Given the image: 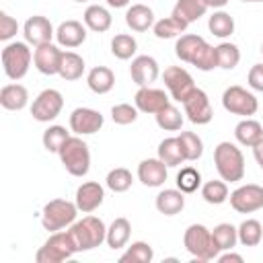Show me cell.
Masks as SVG:
<instances>
[{"instance_id": "9", "label": "cell", "mask_w": 263, "mask_h": 263, "mask_svg": "<svg viewBox=\"0 0 263 263\" xmlns=\"http://www.w3.org/2000/svg\"><path fill=\"white\" fill-rule=\"evenodd\" d=\"M64 109V97L60 90L55 88H45L41 90L35 99H33V105H31V115L35 121H41V123H49L53 121Z\"/></svg>"}, {"instance_id": "54", "label": "cell", "mask_w": 263, "mask_h": 263, "mask_svg": "<svg viewBox=\"0 0 263 263\" xmlns=\"http://www.w3.org/2000/svg\"><path fill=\"white\" fill-rule=\"evenodd\" d=\"M74 2H86V0H74Z\"/></svg>"}, {"instance_id": "37", "label": "cell", "mask_w": 263, "mask_h": 263, "mask_svg": "<svg viewBox=\"0 0 263 263\" xmlns=\"http://www.w3.org/2000/svg\"><path fill=\"white\" fill-rule=\"evenodd\" d=\"M138 51V41L129 33H117L111 39V53L117 60H132Z\"/></svg>"}, {"instance_id": "33", "label": "cell", "mask_w": 263, "mask_h": 263, "mask_svg": "<svg viewBox=\"0 0 263 263\" xmlns=\"http://www.w3.org/2000/svg\"><path fill=\"white\" fill-rule=\"evenodd\" d=\"M158 158H160L168 168H171V166H179L181 162H185V156H183L179 138H164V140L158 144Z\"/></svg>"}, {"instance_id": "8", "label": "cell", "mask_w": 263, "mask_h": 263, "mask_svg": "<svg viewBox=\"0 0 263 263\" xmlns=\"http://www.w3.org/2000/svg\"><path fill=\"white\" fill-rule=\"evenodd\" d=\"M222 107L232 115L251 117V115L257 113L259 101L251 90H247L238 84H232L222 92Z\"/></svg>"}, {"instance_id": "4", "label": "cell", "mask_w": 263, "mask_h": 263, "mask_svg": "<svg viewBox=\"0 0 263 263\" xmlns=\"http://www.w3.org/2000/svg\"><path fill=\"white\" fill-rule=\"evenodd\" d=\"M0 60H2L4 74L10 80H21V78L27 76V72L31 68L33 51H31L27 41H12V43L4 45V49L0 53Z\"/></svg>"}, {"instance_id": "46", "label": "cell", "mask_w": 263, "mask_h": 263, "mask_svg": "<svg viewBox=\"0 0 263 263\" xmlns=\"http://www.w3.org/2000/svg\"><path fill=\"white\" fill-rule=\"evenodd\" d=\"M111 119L117 125H129L138 119V107L129 105V103H119L111 107Z\"/></svg>"}, {"instance_id": "22", "label": "cell", "mask_w": 263, "mask_h": 263, "mask_svg": "<svg viewBox=\"0 0 263 263\" xmlns=\"http://www.w3.org/2000/svg\"><path fill=\"white\" fill-rule=\"evenodd\" d=\"M29 103V90L18 84V82H12V84H4L2 90H0V105L6 109V111H21L25 109Z\"/></svg>"}, {"instance_id": "20", "label": "cell", "mask_w": 263, "mask_h": 263, "mask_svg": "<svg viewBox=\"0 0 263 263\" xmlns=\"http://www.w3.org/2000/svg\"><path fill=\"white\" fill-rule=\"evenodd\" d=\"M168 177V166L156 156V158H144L138 164V179L146 187H160L164 185Z\"/></svg>"}, {"instance_id": "17", "label": "cell", "mask_w": 263, "mask_h": 263, "mask_svg": "<svg viewBox=\"0 0 263 263\" xmlns=\"http://www.w3.org/2000/svg\"><path fill=\"white\" fill-rule=\"evenodd\" d=\"M158 62L152 55H136L129 66V76L138 86H150L158 78Z\"/></svg>"}, {"instance_id": "44", "label": "cell", "mask_w": 263, "mask_h": 263, "mask_svg": "<svg viewBox=\"0 0 263 263\" xmlns=\"http://www.w3.org/2000/svg\"><path fill=\"white\" fill-rule=\"evenodd\" d=\"M201 185V175L195 166H183L177 173V189H181L183 193H195Z\"/></svg>"}, {"instance_id": "15", "label": "cell", "mask_w": 263, "mask_h": 263, "mask_svg": "<svg viewBox=\"0 0 263 263\" xmlns=\"http://www.w3.org/2000/svg\"><path fill=\"white\" fill-rule=\"evenodd\" d=\"M62 53L64 51L58 45H53L51 41L43 43V45H37L35 51H33V66L37 68V72H41L45 76H53L60 70Z\"/></svg>"}, {"instance_id": "3", "label": "cell", "mask_w": 263, "mask_h": 263, "mask_svg": "<svg viewBox=\"0 0 263 263\" xmlns=\"http://www.w3.org/2000/svg\"><path fill=\"white\" fill-rule=\"evenodd\" d=\"M58 156L64 168L72 177H84L90 171V150H88V144L80 136H70L62 144Z\"/></svg>"}, {"instance_id": "40", "label": "cell", "mask_w": 263, "mask_h": 263, "mask_svg": "<svg viewBox=\"0 0 263 263\" xmlns=\"http://www.w3.org/2000/svg\"><path fill=\"white\" fill-rule=\"evenodd\" d=\"M216 58H218V68L234 70L240 62V49L230 41H222L220 45H216Z\"/></svg>"}, {"instance_id": "11", "label": "cell", "mask_w": 263, "mask_h": 263, "mask_svg": "<svg viewBox=\"0 0 263 263\" xmlns=\"http://www.w3.org/2000/svg\"><path fill=\"white\" fill-rule=\"evenodd\" d=\"M162 80H164V86L168 88L171 97L179 103H183L193 90H195V84H193V76L181 68V66H168L162 74Z\"/></svg>"}, {"instance_id": "42", "label": "cell", "mask_w": 263, "mask_h": 263, "mask_svg": "<svg viewBox=\"0 0 263 263\" xmlns=\"http://www.w3.org/2000/svg\"><path fill=\"white\" fill-rule=\"evenodd\" d=\"M105 183H107V187H109L113 193H125V191L132 187L134 177H132V173H129L125 166H115V168H111V171L107 173Z\"/></svg>"}, {"instance_id": "21", "label": "cell", "mask_w": 263, "mask_h": 263, "mask_svg": "<svg viewBox=\"0 0 263 263\" xmlns=\"http://www.w3.org/2000/svg\"><path fill=\"white\" fill-rule=\"evenodd\" d=\"M154 23H156L154 21V12L146 4H132L125 10V25L136 33H144V31L152 29Z\"/></svg>"}, {"instance_id": "48", "label": "cell", "mask_w": 263, "mask_h": 263, "mask_svg": "<svg viewBox=\"0 0 263 263\" xmlns=\"http://www.w3.org/2000/svg\"><path fill=\"white\" fill-rule=\"evenodd\" d=\"M247 82L253 90L257 92H263V64H255L251 66L249 74H247Z\"/></svg>"}, {"instance_id": "45", "label": "cell", "mask_w": 263, "mask_h": 263, "mask_svg": "<svg viewBox=\"0 0 263 263\" xmlns=\"http://www.w3.org/2000/svg\"><path fill=\"white\" fill-rule=\"evenodd\" d=\"M191 66H195V68H197V70H201V72H210V70L218 68L216 47H214V45H210V43L205 41V43L199 47V51L195 53V58H193Z\"/></svg>"}, {"instance_id": "27", "label": "cell", "mask_w": 263, "mask_h": 263, "mask_svg": "<svg viewBox=\"0 0 263 263\" xmlns=\"http://www.w3.org/2000/svg\"><path fill=\"white\" fill-rule=\"evenodd\" d=\"M205 12H208V6H205L203 0H177L171 14L177 16V18H181L183 23L191 25V23L199 21Z\"/></svg>"}, {"instance_id": "29", "label": "cell", "mask_w": 263, "mask_h": 263, "mask_svg": "<svg viewBox=\"0 0 263 263\" xmlns=\"http://www.w3.org/2000/svg\"><path fill=\"white\" fill-rule=\"evenodd\" d=\"M203 43H205L203 37L193 35V33H183V35L177 39V43H175V55H177L181 62L191 64L193 58H195V53L199 51V47H201Z\"/></svg>"}, {"instance_id": "7", "label": "cell", "mask_w": 263, "mask_h": 263, "mask_svg": "<svg viewBox=\"0 0 263 263\" xmlns=\"http://www.w3.org/2000/svg\"><path fill=\"white\" fill-rule=\"evenodd\" d=\"M72 255H76V245L70 232L58 230L49 234L43 247H39V251L35 253V261L37 263H62V261H68Z\"/></svg>"}, {"instance_id": "2", "label": "cell", "mask_w": 263, "mask_h": 263, "mask_svg": "<svg viewBox=\"0 0 263 263\" xmlns=\"http://www.w3.org/2000/svg\"><path fill=\"white\" fill-rule=\"evenodd\" d=\"M74 245H76V253L82 251H90L95 247H101L107 238V226L101 218L97 216H84L82 220L74 222L68 228Z\"/></svg>"}, {"instance_id": "53", "label": "cell", "mask_w": 263, "mask_h": 263, "mask_svg": "<svg viewBox=\"0 0 263 263\" xmlns=\"http://www.w3.org/2000/svg\"><path fill=\"white\" fill-rule=\"evenodd\" d=\"M240 2H263V0H240Z\"/></svg>"}, {"instance_id": "23", "label": "cell", "mask_w": 263, "mask_h": 263, "mask_svg": "<svg viewBox=\"0 0 263 263\" xmlns=\"http://www.w3.org/2000/svg\"><path fill=\"white\" fill-rule=\"evenodd\" d=\"M154 205L164 216H177L185 208V193L181 189H162L156 195Z\"/></svg>"}, {"instance_id": "49", "label": "cell", "mask_w": 263, "mask_h": 263, "mask_svg": "<svg viewBox=\"0 0 263 263\" xmlns=\"http://www.w3.org/2000/svg\"><path fill=\"white\" fill-rule=\"evenodd\" d=\"M216 259H218L220 263H230V261H234V263H242V255L232 253V249H230V251H226V253H222V255H218Z\"/></svg>"}, {"instance_id": "50", "label": "cell", "mask_w": 263, "mask_h": 263, "mask_svg": "<svg viewBox=\"0 0 263 263\" xmlns=\"http://www.w3.org/2000/svg\"><path fill=\"white\" fill-rule=\"evenodd\" d=\"M253 156H255L257 164H259L261 171H263V140H259V142L253 146Z\"/></svg>"}, {"instance_id": "6", "label": "cell", "mask_w": 263, "mask_h": 263, "mask_svg": "<svg viewBox=\"0 0 263 263\" xmlns=\"http://www.w3.org/2000/svg\"><path fill=\"white\" fill-rule=\"evenodd\" d=\"M183 245H185L187 253L193 255L195 261H212L220 255V251L216 249V245L212 240V230L205 228L203 224L187 226V230L183 234Z\"/></svg>"}, {"instance_id": "32", "label": "cell", "mask_w": 263, "mask_h": 263, "mask_svg": "<svg viewBox=\"0 0 263 263\" xmlns=\"http://www.w3.org/2000/svg\"><path fill=\"white\" fill-rule=\"evenodd\" d=\"M212 240H214V245H216V249H218L220 253H222V251H230V249H234L236 242H238V230H236L232 224L222 222V224L214 226V230H212Z\"/></svg>"}, {"instance_id": "35", "label": "cell", "mask_w": 263, "mask_h": 263, "mask_svg": "<svg viewBox=\"0 0 263 263\" xmlns=\"http://www.w3.org/2000/svg\"><path fill=\"white\" fill-rule=\"evenodd\" d=\"M208 29L214 37L226 39L234 33V18L230 16V12L226 10H214V14L208 21Z\"/></svg>"}, {"instance_id": "28", "label": "cell", "mask_w": 263, "mask_h": 263, "mask_svg": "<svg viewBox=\"0 0 263 263\" xmlns=\"http://www.w3.org/2000/svg\"><path fill=\"white\" fill-rule=\"evenodd\" d=\"M129 234H132V224H129V220H127V218H115V220L111 222V226L107 228V238H105V242L109 245V249L117 251V249L127 247Z\"/></svg>"}, {"instance_id": "19", "label": "cell", "mask_w": 263, "mask_h": 263, "mask_svg": "<svg viewBox=\"0 0 263 263\" xmlns=\"http://www.w3.org/2000/svg\"><path fill=\"white\" fill-rule=\"evenodd\" d=\"M55 39L60 47H66V49L80 47L86 41V25H82L80 21H72V18L64 21L55 29Z\"/></svg>"}, {"instance_id": "10", "label": "cell", "mask_w": 263, "mask_h": 263, "mask_svg": "<svg viewBox=\"0 0 263 263\" xmlns=\"http://www.w3.org/2000/svg\"><path fill=\"white\" fill-rule=\"evenodd\" d=\"M228 199H230V205H232L234 212L253 214V212L263 208V187L255 185V183L240 185L228 195Z\"/></svg>"}, {"instance_id": "34", "label": "cell", "mask_w": 263, "mask_h": 263, "mask_svg": "<svg viewBox=\"0 0 263 263\" xmlns=\"http://www.w3.org/2000/svg\"><path fill=\"white\" fill-rule=\"evenodd\" d=\"M236 230H238V242L242 247H257L263 240V226L255 218L242 220Z\"/></svg>"}, {"instance_id": "16", "label": "cell", "mask_w": 263, "mask_h": 263, "mask_svg": "<svg viewBox=\"0 0 263 263\" xmlns=\"http://www.w3.org/2000/svg\"><path fill=\"white\" fill-rule=\"evenodd\" d=\"M168 103H171L168 101V95L162 88H152V86H140L138 92H136V97H134V105L138 107V111L152 113V115H156Z\"/></svg>"}, {"instance_id": "5", "label": "cell", "mask_w": 263, "mask_h": 263, "mask_svg": "<svg viewBox=\"0 0 263 263\" xmlns=\"http://www.w3.org/2000/svg\"><path fill=\"white\" fill-rule=\"evenodd\" d=\"M78 205L76 201H68V199H51L43 205L41 212V226L47 232H58L64 230L68 226H72L76 222V214H78Z\"/></svg>"}, {"instance_id": "36", "label": "cell", "mask_w": 263, "mask_h": 263, "mask_svg": "<svg viewBox=\"0 0 263 263\" xmlns=\"http://www.w3.org/2000/svg\"><path fill=\"white\" fill-rule=\"evenodd\" d=\"M177 138H179V144H181L185 162H195V160L201 158V154H203V142H201V138L197 134H193V132H181Z\"/></svg>"}, {"instance_id": "25", "label": "cell", "mask_w": 263, "mask_h": 263, "mask_svg": "<svg viewBox=\"0 0 263 263\" xmlns=\"http://www.w3.org/2000/svg\"><path fill=\"white\" fill-rule=\"evenodd\" d=\"M82 21H84L86 29H90V31H95V33H105V31H109L111 25H113L111 12H109L105 6H101V4H90V6L84 10Z\"/></svg>"}, {"instance_id": "38", "label": "cell", "mask_w": 263, "mask_h": 263, "mask_svg": "<svg viewBox=\"0 0 263 263\" xmlns=\"http://www.w3.org/2000/svg\"><path fill=\"white\" fill-rule=\"evenodd\" d=\"M201 197L205 203H212V205H220L228 199V185L226 181L222 179H212L208 183L201 185Z\"/></svg>"}, {"instance_id": "31", "label": "cell", "mask_w": 263, "mask_h": 263, "mask_svg": "<svg viewBox=\"0 0 263 263\" xmlns=\"http://www.w3.org/2000/svg\"><path fill=\"white\" fill-rule=\"evenodd\" d=\"M187 27H189L187 23H183L181 18L171 14V16H164V18L156 21L152 31H154V35L158 39H173V37H181L187 31Z\"/></svg>"}, {"instance_id": "41", "label": "cell", "mask_w": 263, "mask_h": 263, "mask_svg": "<svg viewBox=\"0 0 263 263\" xmlns=\"http://www.w3.org/2000/svg\"><path fill=\"white\" fill-rule=\"evenodd\" d=\"M156 125L160 127V129H164V132H179L181 127H183V115H181V111L175 107V105H166L164 109H160L156 115Z\"/></svg>"}, {"instance_id": "52", "label": "cell", "mask_w": 263, "mask_h": 263, "mask_svg": "<svg viewBox=\"0 0 263 263\" xmlns=\"http://www.w3.org/2000/svg\"><path fill=\"white\" fill-rule=\"evenodd\" d=\"M129 2H132V0H107V4H109L111 8H125Z\"/></svg>"}, {"instance_id": "47", "label": "cell", "mask_w": 263, "mask_h": 263, "mask_svg": "<svg viewBox=\"0 0 263 263\" xmlns=\"http://www.w3.org/2000/svg\"><path fill=\"white\" fill-rule=\"evenodd\" d=\"M16 33H18V23H16V18H12L8 12L0 10V39H2V41H8V39H12Z\"/></svg>"}, {"instance_id": "14", "label": "cell", "mask_w": 263, "mask_h": 263, "mask_svg": "<svg viewBox=\"0 0 263 263\" xmlns=\"http://www.w3.org/2000/svg\"><path fill=\"white\" fill-rule=\"evenodd\" d=\"M23 35H25V41L29 45H43V43H49L51 37H55V29L51 25V21L43 14H33L25 21L23 25Z\"/></svg>"}, {"instance_id": "55", "label": "cell", "mask_w": 263, "mask_h": 263, "mask_svg": "<svg viewBox=\"0 0 263 263\" xmlns=\"http://www.w3.org/2000/svg\"><path fill=\"white\" fill-rule=\"evenodd\" d=\"M261 53H263V43H261Z\"/></svg>"}, {"instance_id": "51", "label": "cell", "mask_w": 263, "mask_h": 263, "mask_svg": "<svg viewBox=\"0 0 263 263\" xmlns=\"http://www.w3.org/2000/svg\"><path fill=\"white\" fill-rule=\"evenodd\" d=\"M205 2V6L208 8H214V10H220V8H224L230 0H203Z\"/></svg>"}, {"instance_id": "12", "label": "cell", "mask_w": 263, "mask_h": 263, "mask_svg": "<svg viewBox=\"0 0 263 263\" xmlns=\"http://www.w3.org/2000/svg\"><path fill=\"white\" fill-rule=\"evenodd\" d=\"M183 109H185V115L191 123L195 125H205L212 121L214 117V109H212V103H210V97L195 86V90L183 101Z\"/></svg>"}, {"instance_id": "30", "label": "cell", "mask_w": 263, "mask_h": 263, "mask_svg": "<svg viewBox=\"0 0 263 263\" xmlns=\"http://www.w3.org/2000/svg\"><path fill=\"white\" fill-rule=\"evenodd\" d=\"M58 74L64 80H68V82L82 78V74H84V60H82V55H78L76 51H64L62 60H60Z\"/></svg>"}, {"instance_id": "26", "label": "cell", "mask_w": 263, "mask_h": 263, "mask_svg": "<svg viewBox=\"0 0 263 263\" xmlns=\"http://www.w3.org/2000/svg\"><path fill=\"white\" fill-rule=\"evenodd\" d=\"M86 84L95 95H107L115 86V74L107 66H95L86 74Z\"/></svg>"}, {"instance_id": "24", "label": "cell", "mask_w": 263, "mask_h": 263, "mask_svg": "<svg viewBox=\"0 0 263 263\" xmlns=\"http://www.w3.org/2000/svg\"><path fill=\"white\" fill-rule=\"evenodd\" d=\"M234 138L240 146H247V148H253L259 140H263V125L257 121V119H251V117H245L236 123L234 127Z\"/></svg>"}, {"instance_id": "13", "label": "cell", "mask_w": 263, "mask_h": 263, "mask_svg": "<svg viewBox=\"0 0 263 263\" xmlns=\"http://www.w3.org/2000/svg\"><path fill=\"white\" fill-rule=\"evenodd\" d=\"M105 123V117L101 111H95L90 107H76L70 113V129L76 136H90L97 134Z\"/></svg>"}, {"instance_id": "1", "label": "cell", "mask_w": 263, "mask_h": 263, "mask_svg": "<svg viewBox=\"0 0 263 263\" xmlns=\"http://www.w3.org/2000/svg\"><path fill=\"white\" fill-rule=\"evenodd\" d=\"M214 164L222 181L238 183L245 177V156L232 142H220L214 148Z\"/></svg>"}, {"instance_id": "43", "label": "cell", "mask_w": 263, "mask_h": 263, "mask_svg": "<svg viewBox=\"0 0 263 263\" xmlns=\"http://www.w3.org/2000/svg\"><path fill=\"white\" fill-rule=\"evenodd\" d=\"M70 138V134L66 132V127L64 125H49L45 132H43V138H41V142H43V148L47 150V152H60V148H62V144L66 142Z\"/></svg>"}, {"instance_id": "39", "label": "cell", "mask_w": 263, "mask_h": 263, "mask_svg": "<svg viewBox=\"0 0 263 263\" xmlns=\"http://www.w3.org/2000/svg\"><path fill=\"white\" fill-rule=\"evenodd\" d=\"M152 259H154V251H152V247H150L148 242H144V240L132 242V245L125 249V253L119 257L121 263H150Z\"/></svg>"}, {"instance_id": "18", "label": "cell", "mask_w": 263, "mask_h": 263, "mask_svg": "<svg viewBox=\"0 0 263 263\" xmlns=\"http://www.w3.org/2000/svg\"><path fill=\"white\" fill-rule=\"evenodd\" d=\"M103 199H105V189H103V185L97 183V181H86V183H82V185L76 189V197H74V201H76V205H78V210H80L82 214L95 212V210L103 203Z\"/></svg>"}]
</instances>
